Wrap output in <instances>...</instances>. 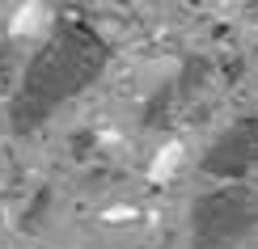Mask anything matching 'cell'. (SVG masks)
<instances>
[{
	"instance_id": "obj_4",
	"label": "cell",
	"mask_w": 258,
	"mask_h": 249,
	"mask_svg": "<svg viewBox=\"0 0 258 249\" xmlns=\"http://www.w3.org/2000/svg\"><path fill=\"white\" fill-rule=\"evenodd\" d=\"M174 102H182L178 97V80H165L144 106H140V127H161L169 118V110H174Z\"/></svg>"
},
{
	"instance_id": "obj_1",
	"label": "cell",
	"mask_w": 258,
	"mask_h": 249,
	"mask_svg": "<svg viewBox=\"0 0 258 249\" xmlns=\"http://www.w3.org/2000/svg\"><path fill=\"white\" fill-rule=\"evenodd\" d=\"M110 63V42H106L89 21L59 17L47 42L30 55L21 68V80L9 97V127L17 135H30L47 123L59 106L81 97Z\"/></svg>"
},
{
	"instance_id": "obj_3",
	"label": "cell",
	"mask_w": 258,
	"mask_h": 249,
	"mask_svg": "<svg viewBox=\"0 0 258 249\" xmlns=\"http://www.w3.org/2000/svg\"><path fill=\"white\" fill-rule=\"evenodd\" d=\"M199 169L208 173V178H220V182L254 173L258 169V114L237 118L233 127H224V131L212 139V148L199 156Z\"/></svg>"
},
{
	"instance_id": "obj_5",
	"label": "cell",
	"mask_w": 258,
	"mask_h": 249,
	"mask_svg": "<svg viewBox=\"0 0 258 249\" xmlns=\"http://www.w3.org/2000/svg\"><path fill=\"white\" fill-rule=\"evenodd\" d=\"M250 13H254V17H258V0H250Z\"/></svg>"
},
{
	"instance_id": "obj_2",
	"label": "cell",
	"mask_w": 258,
	"mask_h": 249,
	"mask_svg": "<svg viewBox=\"0 0 258 249\" xmlns=\"http://www.w3.org/2000/svg\"><path fill=\"white\" fill-rule=\"evenodd\" d=\"M258 228V190L216 186L199 194L190 207V241L195 249H229Z\"/></svg>"
}]
</instances>
